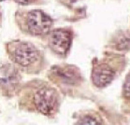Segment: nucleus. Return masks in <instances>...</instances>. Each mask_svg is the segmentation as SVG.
Returning <instances> with one entry per match:
<instances>
[{"label":"nucleus","mask_w":130,"mask_h":125,"mask_svg":"<svg viewBox=\"0 0 130 125\" xmlns=\"http://www.w3.org/2000/svg\"><path fill=\"white\" fill-rule=\"evenodd\" d=\"M74 125H105L102 118L93 111L80 113L76 119Z\"/></svg>","instance_id":"6e6552de"},{"label":"nucleus","mask_w":130,"mask_h":125,"mask_svg":"<svg viewBox=\"0 0 130 125\" xmlns=\"http://www.w3.org/2000/svg\"><path fill=\"white\" fill-rule=\"evenodd\" d=\"M15 19L22 31L31 36L47 35L53 27V20L45 12L39 9L17 12Z\"/></svg>","instance_id":"7ed1b4c3"},{"label":"nucleus","mask_w":130,"mask_h":125,"mask_svg":"<svg viewBox=\"0 0 130 125\" xmlns=\"http://www.w3.org/2000/svg\"><path fill=\"white\" fill-rule=\"evenodd\" d=\"M52 79L68 87L79 85L82 81L80 71L72 66H58L52 68L51 71Z\"/></svg>","instance_id":"20e7f679"},{"label":"nucleus","mask_w":130,"mask_h":125,"mask_svg":"<svg viewBox=\"0 0 130 125\" xmlns=\"http://www.w3.org/2000/svg\"><path fill=\"white\" fill-rule=\"evenodd\" d=\"M72 42V34L67 29H55L49 34V45L58 55L65 56Z\"/></svg>","instance_id":"39448f33"},{"label":"nucleus","mask_w":130,"mask_h":125,"mask_svg":"<svg viewBox=\"0 0 130 125\" xmlns=\"http://www.w3.org/2000/svg\"><path fill=\"white\" fill-rule=\"evenodd\" d=\"M20 105L29 111L53 117L59 110L60 95L55 88L44 82L28 84L22 92Z\"/></svg>","instance_id":"f257e3e1"},{"label":"nucleus","mask_w":130,"mask_h":125,"mask_svg":"<svg viewBox=\"0 0 130 125\" xmlns=\"http://www.w3.org/2000/svg\"><path fill=\"white\" fill-rule=\"evenodd\" d=\"M115 72L107 64L95 65L92 71V81L98 88H103L113 80Z\"/></svg>","instance_id":"423d86ee"},{"label":"nucleus","mask_w":130,"mask_h":125,"mask_svg":"<svg viewBox=\"0 0 130 125\" xmlns=\"http://www.w3.org/2000/svg\"><path fill=\"white\" fill-rule=\"evenodd\" d=\"M20 76L16 66H8L0 68V86L2 88L8 87V92L18 85Z\"/></svg>","instance_id":"0eeeda50"},{"label":"nucleus","mask_w":130,"mask_h":125,"mask_svg":"<svg viewBox=\"0 0 130 125\" xmlns=\"http://www.w3.org/2000/svg\"><path fill=\"white\" fill-rule=\"evenodd\" d=\"M9 58L18 69L27 73H35L40 68L42 56L39 49L31 42L12 40L7 44Z\"/></svg>","instance_id":"f03ea898"},{"label":"nucleus","mask_w":130,"mask_h":125,"mask_svg":"<svg viewBox=\"0 0 130 125\" xmlns=\"http://www.w3.org/2000/svg\"><path fill=\"white\" fill-rule=\"evenodd\" d=\"M14 1L21 5H29V4L33 3L35 0H14Z\"/></svg>","instance_id":"9d476101"},{"label":"nucleus","mask_w":130,"mask_h":125,"mask_svg":"<svg viewBox=\"0 0 130 125\" xmlns=\"http://www.w3.org/2000/svg\"><path fill=\"white\" fill-rule=\"evenodd\" d=\"M124 94L126 98L130 99V73L126 77L125 82L124 84Z\"/></svg>","instance_id":"1a4fd4ad"}]
</instances>
